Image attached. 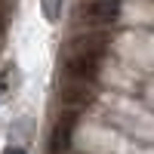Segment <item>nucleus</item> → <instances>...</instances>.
Segmentation results:
<instances>
[{
  "instance_id": "1",
  "label": "nucleus",
  "mask_w": 154,
  "mask_h": 154,
  "mask_svg": "<svg viewBox=\"0 0 154 154\" xmlns=\"http://www.w3.org/2000/svg\"><path fill=\"white\" fill-rule=\"evenodd\" d=\"M108 53V40L102 34H86V37H74L68 59H65V77L68 83L77 86H93V80L99 77L102 59Z\"/></svg>"
},
{
  "instance_id": "2",
  "label": "nucleus",
  "mask_w": 154,
  "mask_h": 154,
  "mask_svg": "<svg viewBox=\"0 0 154 154\" xmlns=\"http://www.w3.org/2000/svg\"><path fill=\"white\" fill-rule=\"evenodd\" d=\"M120 19V0H80V22L93 28H108Z\"/></svg>"
},
{
  "instance_id": "3",
  "label": "nucleus",
  "mask_w": 154,
  "mask_h": 154,
  "mask_svg": "<svg viewBox=\"0 0 154 154\" xmlns=\"http://www.w3.org/2000/svg\"><path fill=\"white\" fill-rule=\"evenodd\" d=\"M74 126H77L74 111H65V114H62V117L56 120V126H53V136H49V151H53V154H65V151L71 148Z\"/></svg>"
},
{
  "instance_id": "4",
  "label": "nucleus",
  "mask_w": 154,
  "mask_h": 154,
  "mask_svg": "<svg viewBox=\"0 0 154 154\" xmlns=\"http://www.w3.org/2000/svg\"><path fill=\"white\" fill-rule=\"evenodd\" d=\"M62 102L65 105H86V102H93V86H77V83H71L65 93H62Z\"/></svg>"
},
{
  "instance_id": "5",
  "label": "nucleus",
  "mask_w": 154,
  "mask_h": 154,
  "mask_svg": "<svg viewBox=\"0 0 154 154\" xmlns=\"http://www.w3.org/2000/svg\"><path fill=\"white\" fill-rule=\"evenodd\" d=\"M12 80H16V68L6 65L3 71H0V105L6 102V96L12 93Z\"/></svg>"
},
{
  "instance_id": "6",
  "label": "nucleus",
  "mask_w": 154,
  "mask_h": 154,
  "mask_svg": "<svg viewBox=\"0 0 154 154\" xmlns=\"http://www.w3.org/2000/svg\"><path fill=\"white\" fill-rule=\"evenodd\" d=\"M40 6H43L46 22H59V16H62V0H40Z\"/></svg>"
},
{
  "instance_id": "7",
  "label": "nucleus",
  "mask_w": 154,
  "mask_h": 154,
  "mask_svg": "<svg viewBox=\"0 0 154 154\" xmlns=\"http://www.w3.org/2000/svg\"><path fill=\"white\" fill-rule=\"evenodd\" d=\"M3 154H25V151H22V148H6Z\"/></svg>"
},
{
  "instance_id": "8",
  "label": "nucleus",
  "mask_w": 154,
  "mask_h": 154,
  "mask_svg": "<svg viewBox=\"0 0 154 154\" xmlns=\"http://www.w3.org/2000/svg\"><path fill=\"white\" fill-rule=\"evenodd\" d=\"M0 31H3V19H0Z\"/></svg>"
}]
</instances>
